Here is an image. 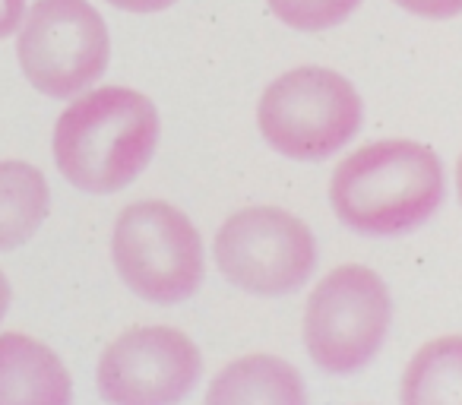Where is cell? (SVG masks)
Instances as JSON below:
<instances>
[{
  "mask_svg": "<svg viewBox=\"0 0 462 405\" xmlns=\"http://www.w3.org/2000/svg\"><path fill=\"white\" fill-rule=\"evenodd\" d=\"M203 405H308V386L279 354H245L212 377Z\"/></svg>",
  "mask_w": 462,
  "mask_h": 405,
  "instance_id": "obj_10",
  "label": "cell"
},
{
  "mask_svg": "<svg viewBox=\"0 0 462 405\" xmlns=\"http://www.w3.org/2000/svg\"><path fill=\"white\" fill-rule=\"evenodd\" d=\"M26 10L29 0H0V39H10L14 32H20Z\"/></svg>",
  "mask_w": 462,
  "mask_h": 405,
  "instance_id": "obj_15",
  "label": "cell"
},
{
  "mask_svg": "<svg viewBox=\"0 0 462 405\" xmlns=\"http://www.w3.org/2000/svg\"><path fill=\"white\" fill-rule=\"evenodd\" d=\"M0 405H73L60 354L32 336H0Z\"/></svg>",
  "mask_w": 462,
  "mask_h": 405,
  "instance_id": "obj_9",
  "label": "cell"
},
{
  "mask_svg": "<svg viewBox=\"0 0 462 405\" xmlns=\"http://www.w3.org/2000/svg\"><path fill=\"white\" fill-rule=\"evenodd\" d=\"M16 60L42 96L77 98L108 70V26L89 0H35L20 26Z\"/></svg>",
  "mask_w": 462,
  "mask_h": 405,
  "instance_id": "obj_7",
  "label": "cell"
},
{
  "mask_svg": "<svg viewBox=\"0 0 462 405\" xmlns=\"http://www.w3.org/2000/svg\"><path fill=\"white\" fill-rule=\"evenodd\" d=\"M393 295L380 272L346 263L327 272L304 304L301 336L310 361L329 377L365 371L390 339Z\"/></svg>",
  "mask_w": 462,
  "mask_h": 405,
  "instance_id": "obj_5",
  "label": "cell"
},
{
  "mask_svg": "<svg viewBox=\"0 0 462 405\" xmlns=\"http://www.w3.org/2000/svg\"><path fill=\"white\" fill-rule=\"evenodd\" d=\"M111 7L127 10V14H162V10L174 7L178 0H108Z\"/></svg>",
  "mask_w": 462,
  "mask_h": 405,
  "instance_id": "obj_16",
  "label": "cell"
},
{
  "mask_svg": "<svg viewBox=\"0 0 462 405\" xmlns=\"http://www.w3.org/2000/svg\"><path fill=\"white\" fill-rule=\"evenodd\" d=\"M447 199L440 155L415 140H377L348 152L329 180L336 219L365 238H399L428 226Z\"/></svg>",
  "mask_w": 462,
  "mask_h": 405,
  "instance_id": "obj_1",
  "label": "cell"
},
{
  "mask_svg": "<svg viewBox=\"0 0 462 405\" xmlns=\"http://www.w3.org/2000/svg\"><path fill=\"white\" fill-rule=\"evenodd\" d=\"M279 23L298 32L336 29L361 7V0H266Z\"/></svg>",
  "mask_w": 462,
  "mask_h": 405,
  "instance_id": "obj_13",
  "label": "cell"
},
{
  "mask_svg": "<svg viewBox=\"0 0 462 405\" xmlns=\"http://www.w3.org/2000/svg\"><path fill=\"white\" fill-rule=\"evenodd\" d=\"M10 301H14V291H10L7 276H4V272H0V323H4V317H7Z\"/></svg>",
  "mask_w": 462,
  "mask_h": 405,
  "instance_id": "obj_17",
  "label": "cell"
},
{
  "mask_svg": "<svg viewBox=\"0 0 462 405\" xmlns=\"http://www.w3.org/2000/svg\"><path fill=\"white\" fill-rule=\"evenodd\" d=\"M111 263L140 301L159 308L184 304L206 276L197 226L165 199H140L121 209L111 228Z\"/></svg>",
  "mask_w": 462,
  "mask_h": 405,
  "instance_id": "obj_4",
  "label": "cell"
},
{
  "mask_svg": "<svg viewBox=\"0 0 462 405\" xmlns=\"http://www.w3.org/2000/svg\"><path fill=\"white\" fill-rule=\"evenodd\" d=\"M456 197H459V203H462V155H459V161H456Z\"/></svg>",
  "mask_w": 462,
  "mask_h": 405,
  "instance_id": "obj_18",
  "label": "cell"
},
{
  "mask_svg": "<svg viewBox=\"0 0 462 405\" xmlns=\"http://www.w3.org/2000/svg\"><path fill=\"white\" fill-rule=\"evenodd\" d=\"M257 127L273 152L295 161H323L361 133L365 102L342 73L295 67L263 89Z\"/></svg>",
  "mask_w": 462,
  "mask_h": 405,
  "instance_id": "obj_3",
  "label": "cell"
},
{
  "mask_svg": "<svg viewBox=\"0 0 462 405\" xmlns=\"http://www.w3.org/2000/svg\"><path fill=\"white\" fill-rule=\"evenodd\" d=\"M162 117L152 98L127 86L77 96L54 124V165L83 193L108 197L130 187L152 161Z\"/></svg>",
  "mask_w": 462,
  "mask_h": 405,
  "instance_id": "obj_2",
  "label": "cell"
},
{
  "mask_svg": "<svg viewBox=\"0 0 462 405\" xmlns=\"http://www.w3.org/2000/svg\"><path fill=\"white\" fill-rule=\"evenodd\" d=\"M203 380L197 342L174 327H136L102 352L96 386L105 405H180Z\"/></svg>",
  "mask_w": 462,
  "mask_h": 405,
  "instance_id": "obj_8",
  "label": "cell"
},
{
  "mask_svg": "<svg viewBox=\"0 0 462 405\" xmlns=\"http://www.w3.org/2000/svg\"><path fill=\"white\" fill-rule=\"evenodd\" d=\"M51 213L45 174L29 161H0V251H14L35 238Z\"/></svg>",
  "mask_w": 462,
  "mask_h": 405,
  "instance_id": "obj_11",
  "label": "cell"
},
{
  "mask_svg": "<svg viewBox=\"0 0 462 405\" xmlns=\"http://www.w3.org/2000/svg\"><path fill=\"white\" fill-rule=\"evenodd\" d=\"M399 405H462V336H440L411 354Z\"/></svg>",
  "mask_w": 462,
  "mask_h": 405,
  "instance_id": "obj_12",
  "label": "cell"
},
{
  "mask_svg": "<svg viewBox=\"0 0 462 405\" xmlns=\"http://www.w3.org/2000/svg\"><path fill=\"white\" fill-rule=\"evenodd\" d=\"M212 263L231 289L257 298H285L314 279L317 238L282 207H247L218 226Z\"/></svg>",
  "mask_w": 462,
  "mask_h": 405,
  "instance_id": "obj_6",
  "label": "cell"
},
{
  "mask_svg": "<svg viewBox=\"0 0 462 405\" xmlns=\"http://www.w3.org/2000/svg\"><path fill=\"white\" fill-rule=\"evenodd\" d=\"M405 14L421 20H456L462 16V0H393Z\"/></svg>",
  "mask_w": 462,
  "mask_h": 405,
  "instance_id": "obj_14",
  "label": "cell"
}]
</instances>
